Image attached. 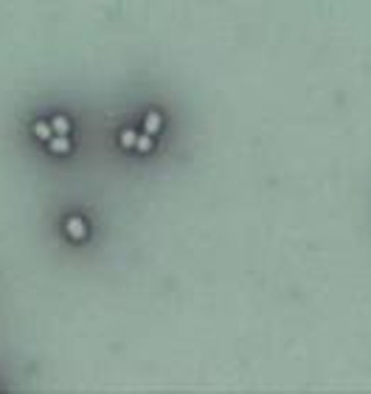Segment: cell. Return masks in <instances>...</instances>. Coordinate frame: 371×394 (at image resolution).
I'll return each instance as SVG.
<instances>
[{
  "mask_svg": "<svg viewBox=\"0 0 371 394\" xmlns=\"http://www.w3.org/2000/svg\"><path fill=\"white\" fill-rule=\"evenodd\" d=\"M65 234L70 236V239H85L87 236V225H85V220L82 217H68L65 220Z\"/></svg>",
  "mask_w": 371,
  "mask_h": 394,
  "instance_id": "obj_1",
  "label": "cell"
},
{
  "mask_svg": "<svg viewBox=\"0 0 371 394\" xmlns=\"http://www.w3.org/2000/svg\"><path fill=\"white\" fill-rule=\"evenodd\" d=\"M45 144H48V149H51L53 155H68V152H73L70 135H51V141H45Z\"/></svg>",
  "mask_w": 371,
  "mask_h": 394,
  "instance_id": "obj_2",
  "label": "cell"
},
{
  "mask_svg": "<svg viewBox=\"0 0 371 394\" xmlns=\"http://www.w3.org/2000/svg\"><path fill=\"white\" fill-rule=\"evenodd\" d=\"M163 130V118H160V113H147V121H144V132H149V135H158V132Z\"/></svg>",
  "mask_w": 371,
  "mask_h": 394,
  "instance_id": "obj_3",
  "label": "cell"
},
{
  "mask_svg": "<svg viewBox=\"0 0 371 394\" xmlns=\"http://www.w3.org/2000/svg\"><path fill=\"white\" fill-rule=\"evenodd\" d=\"M51 130H53V135H70V118L68 115H53L51 118Z\"/></svg>",
  "mask_w": 371,
  "mask_h": 394,
  "instance_id": "obj_4",
  "label": "cell"
},
{
  "mask_svg": "<svg viewBox=\"0 0 371 394\" xmlns=\"http://www.w3.org/2000/svg\"><path fill=\"white\" fill-rule=\"evenodd\" d=\"M31 132H34L40 141H51L53 130H51V121H34V127H31Z\"/></svg>",
  "mask_w": 371,
  "mask_h": 394,
  "instance_id": "obj_5",
  "label": "cell"
},
{
  "mask_svg": "<svg viewBox=\"0 0 371 394\" xmlns=\"http://www.w3.org/2000/svg\"><path fill=\"white\" fill-rule=\"evenodd\" d=\"M118 141H121V147H124V149H135V141H138V132H135V130H121Z\"/></svg>",
  "mask_w": 371,
  "mask_h": 394,
  "instance_id": "obj_6",
  "label": "cell"
},
{
  "mask_svg": "<svg viewBox=\"0 0 371 394\" xmlns=\"http://www.w3.org/2000/svg\"><path fill=\"white\" fill-rule=\"evenodd\" d=\"M149 149H152V135L144 132V135H138V141H135V152H149Z\"/></svg>",
  "mask_w": 371,
  "mask_h": 394,
  "instance_id": "obj_7",
  "label": "cell"
}]
</instances>
